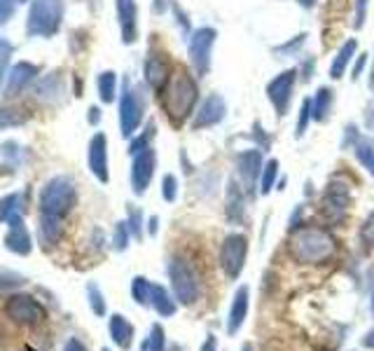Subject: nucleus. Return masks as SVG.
<instances>
[{
    "mask_svg": "<svg viewBox=\"0 0 374 351\" xmlns=\"http://www.w3.org/2000/svg\"><path fill=\"white\" fill-rule=\"evenodd\" d=\"M292 260L299 264H323L337 253V241L323 227L316 225H297L288 241Z\"/></svg>",
    "mask_w": 374,
    "mask_h": 351,
    "instance_id": "1",
    "label": "nucleus"
},
{
    "mask_svg": "<svg viewBox=\"0 0 374 351\" xmlns=\"http://www.w3.org/2000/svg\"><path fill=\"white\" fill-rule=\"evenodd\" d=\"M194 101H197V84L185 70H178L176 75L169 77L167 91H164V106H167L171 120L183 122L190 115Z\"/></svg>",
    "mask_w": 374,
    "mask_h": 351,
    "instance_id": "2",
    "label": "nucleus"
},
{
    "mask_svg": "<svg viewBox=\"0 0 374 351\" xmlns=\"http://www.w3.org/2000/svg\"><path fill=\"white\" fill-rule=\"evenodd\" d=\"M167 272H169V281H171V288H174L176 302L183 307H192L199 300V293H201L197 272L185 260H171Z\"/></svg>",
    "mask_w": 374,
    "mask_h": 351,
    "instance_id": "3",
    "label": "nucleus"
},
{
    "mask_svg": "<svg viewBox=\"0 0 374 351\" xmlns=\"http://www.w3.org/2000/svg\"><path fill=\"white\" fill-rule=\"evenodd\" d=\"M5 317L21 328H35L45 324L47 312L38 300L24 293H14V295L5 302Z\"/></svg>",
    "mask_w": 374,
    "mask_h": 351,
    "instance_id": "4",
    "label": "nucleus"
},
{
    "mask_svg": "<svg viewBox=\"0 0 374 351\" xmlns=\"http://www.w3.org/2000/svg\"><path fill=\"white\" fill-rule=\"evenodd\" d=\"M75 206V190L66 181H52L40 195V209L45 216L61 218Z\"/></svg>",
    "mask_w": 374,
    "mask_h": 351,
    "instance_id": "5",
    "label": "nucleus"
},
{
    "mask_svg": "<svg viewBox=\"0 0 374 351\" xmlns=\"http://www.w3.org/2000/svg\"><path fill=\"white\" fill-rule=\"evenodd\" d=\"M248 257V239L246 234H229L220 246V264L225 269V276L229 281H236L243 272Z\"/></svg>",
    "mask_w": 374,
    "mask_h": 351,
    "instance_id": "6",
    "label": "nucleus"
},
{
    "mask_svg": "<svg viewBox=\"0 0 374 351\" xmlns=\"http://www.w3.org/2000/svg\"><path fill=\"white\" fill-rule=\"evenodd\" d=\"M351 204V192L344 183H330L325 190V197L321 202V213L325 216L328 223H342L347 218Z\"/></svg>",
    "mask_w": 374,
    "mask_h": 351,
    "instance_id": "7",
    "label": "nucleus"
},
{
    "mask_svg": "<svg viewBox=\"0 0 374 351\" xmlns=\"http://www.w3.org/2000/svg\"><path fill=\"white\" fill-rule=\"evenodd\" d=\"M295 70H285V73H280L278 77L269 82V101L276 106L278 115H285L288 113V103H290V96H292V87H295Z\"/></svg>",
    "mask_w": 374,
    "mask_h": 351,
    "instance_id": "8",
    "label": "nucleus"
},
{
    "mask_svg": "<svg viewBox=\"0 0 374 351\" xmlns=\"http://www.w3.org/2000/svg\"><path fill=\"white\" fill-rule=\"evenodd\" d=\"M248 307H250V288L248 286H239L232 298L227 314V335H236L241 331L243 321L248 317Z\"/></svg>",
    "mask_w": 374,
    "mask_h": 351,
    "instance_id": "9",
    "label": "nucleus"
},
{
    "mask_svg": "<svg viewBox=\"0 0 374 351\" xmlns=\"http://www.w3.org/2000/svg\"><path fill=\"white\" fill-rule=\"evenodd\" d=\"M108 333H110L112 345H117V349H122V351L131 349L136 328H134V324L127 317H122V314H112L110 324H108Z\"/></svg>",
    "mask_w": 374,
    "mask_h": 351,
    "instance_id": "10",
    "label": "nucleus"
},
{
    "mask_svg": "<svg viewBox=\"0 0 374 351\" xmlns=\"http://www.w3.org/2000/svg\"><path fill=\"white\" fill-rule=\"evenodd\" d=\"M236 167H239V176L243 185H246L248 192L255 190V181L260 176V167H262V157L257 150H248V153H241L236 157Z\"/></svg>",
    "mask_w": 374,
    "mask_h": 351,
    "instance_id": "11",
    "label": "nucleus"
},
{
    "mask_svg": "<svg viewBox=\"0 0 374 351\" xmlns=\"http://www.w3.org/2000/svg\"><path fill=\"white\" fill-rule=\"evenodd\" d=\"M5 248L12 250V253H17V255L31 253V234H28L26 227L21 225L19 216L10 218V234L5 236Z\"/></svg>",
    "mask_w": 374,
    "mask_h": 351,
    "instance_id": "12",
    "label": "nucleus"
},
{
    "mask_svg": "<svg viewBox=\"0 0 374 351\" xmlns=\"http://www.w3.org/2000/svg\"><path fill=\"white\" fill-rule=\"evenodd\" d=\"M153 171H155V155L148 150V153H143L138 160H136V164H134L131 185H134L136 195H143V192L148 190L150 178H153Z\"/></svg>",
    "mask_w": 374,
    "mask_h": 351,
    "instance_id": "13",
    "label": "nucleus"
},
{
    "mask_svg": "<svg viewBox=\"0 0 374 351\" xmlns=\"http://www.w3.org/2000/svg\"><path fill=\"white\" fill-rule=\"evenodd\" d=\"M150 307H153L162 319L174 317L178 312V302L174 300V295L160 283H153V288H150Z\"/></svg>",
    "mask_w": 374,
    "mask_h": 351,
    "instance_id": "14",
    "label": "nucleus"
},
{
    "mask_svg": "<svg viewBox=\"0 0 374 351\" xmlns=\"http://www.w3.org/2000/svg\"><path fill=\"white\" fill-rule=\"evenodd\" d=\"M213 38H215V33L204 28V31H199L192 40V61H194V66L199 68V73H204L208 68V52H211Z\"/></svg>",
    "mask_w": 374,
    "mask_h": 351,
    "instance_id": "15",
    "label": "nucleus"
},
{
    "mask_svg": "<svg viewBox=\"0 0 374 351\" xmlns=\"http://www.w3.org/2000/svg\"><path fill=\"white\" fill-rule=\"evenodd\" d=\"M222 113H225V106H222V98L218 96H211L206 101V106L201 108L199 113V117H197V127H208V125H215L220 117H222Z\"/></svg>",
    "mask_w": 374,
    "mask_h": 351,
    "instance_id": "16",
    "label": "nucleus"
},
{
    "mask_svg": "<svg viewBox=\"0 0 374 351\" xmlns=\"http://www.w3.org/2000/svg\"><path fill=\"white\" fill-rule=\"evenodd\" d=\"M354 52H356V40H349L347 45L340 49V54H337V59L333 61V68H330V75L333 77H342L344 70H347L349 61L354 59Z\"/></svg>",
    "mask_w": 374,
    "mask_h": 351,
    "instance_id": "17",
    "label": "nucleus"
},
{
    "mask_svg": "<svg viewBox=\"0 0 374 351\" xmlns=\"http://www.w3.org/2000/svg\"><path fill=\"white\" fill-rule=\"evenodd\" d=\"M87 300H89V309H91L94 317L103 319L105 314H108V305H105L103 293H101V288L94 281L87 283Z\"/></svg>",
    "mask_w": 374,
    "mask_h": 351,
    "instance_id": "18",
    "label": "nucleus"
},
{
    "mask_svg": "<svg viewBox=\"0 0 374 351\" xmlns=\"http://www.w3.org/2000/svg\"><path fill=\"white\" fill-rule=\"evenodd\" d=\"M330 108H333V91L323 87V89H318V94L314 96L311 113H314L316 120H325L328 113H330Z\"/></svg>",
    "mask_w": 374,
    "mask_h": 351,
    "instance_id": "19",
    "label": "nucleus"
},
{
    "mask_svg": "<svg viewBox=\"0 0 374 351\" xmlns=\"http://www.w3.org/2000/svg\"><path fill=\"white\" fill-rule=\"evenodd\" d=\"M59 218H52V216H45L40 223V241L45 243V246H54L56 239H59Z\"/></svg>",
    "mask_w": 374,
    "mask_h": 351,
    "instance_id": "20",
    "label": "nucleus"
},
{
    "mask_svg": "<svg viewBox=\"0 0 374 351\" xmlns=\"http://www.w3.org/2000/svg\"><path fill=\"white\" fill-rule=\"evenodd\" d=\"M150 288H153V283H150L146 276H134V281H131L134 302L141 307H150Z\"/></svg>",
    "mask_w": 374,
    "mask_h": 351,
    "instance_id": "21",
    "label": "nucleus"
},
{
    "mask_svg": "<svg viewBox=\"0 0 374 351\" xmlns=\"http://www.w3.org/2000/svg\"><path fill=\"white\" fill-rule=\"evenodd\" d=\"M356 157H358V162H361L363 167L374 176V146L370 141L363 139V141L356 143Z\"/></svg>",
    "mask_w": 374,
    "mask_h": 351,
    "instance_id": "22",
    "label": "nucleus"
},
{
    "mask_svg": "<svg viewBox=\"0 0 374 351\" xmlns=\"http://www.w3.org/2000/svg\"><path fill=\"white\" fill-rule=\"evenodd\" d=\"M21 286H26V276L12 269H0V291H17Z\"/></svg>",
    "mask_w": 374,
    "mask_h": 351,
    "instance_id": "23",
    "label": "nucleus"
},
{
    "mask_svg": "<svg viewBox=\"0 0 374 351\" xmlns=\"http://www.w3.org/2000/svg\"><path fill=\"white\" fill-rule=\"evenodd\" d=\"M146 342H148V351H164L167 349V333H164L162 324H153Z\"/></svg>",
    "mask_w": 374,
    "mask_h": 351,
    "instance_id": "24",
    "label": "nucleus"
},
{
    "mask_svg": "<svg viewBox=\"0 0 374 351\" xmlns=\"http://www.w3.org/2000/svg\"><path fill=\"white\" fill-rule=\"evenodd\" d=\"M227 213H229V218H232V220H241L243 218V197H241V192L236 190V185H232V190H229Z\"/></svg>",
    "mask_w": 374,
    "mask_h": 351,
    "instance_id": "25",
    "label": "nucleus"
},
{
    "mask_svg": "<svg viewBox=\"0 0 374 351\" xmlns=\"http://www.w3.org/2000/svg\"><path fill=\"white\" fill-rule=\"evenodd\" d=\"M276 178H278V162H276V160H271V162H267V167H264V176H262V195H269V192L274 190Z\"/></svg>",
    "mask_w": 374,
    "mask_h": 351,
    "instance_id": "26",
    "label": "nucleus"
},
{
    "mask_svg": "<svg viewBox=\"0 0 374 351\" xmlns=\"http://www.w3.org/2000/svg\"><path fill=\"white\" fill-rule=\"evenodd\" d=\"M129 246V227L127 223H117V230H115V248L124 250Z\"/></svg>",
    "mask_w": 374,
    "mask_h": 351,
    "instance_id": "27",
    "label": "nucleus"
},
{
    "mask_svg": "<svg viewBox=\"0 0 374 351\" xmlns=\"http://www.w3.org/2000/svg\"><path fill=\"white\" fill-rule=\"evenodd\" d=\"M162 195L167 202H176V195H178V183L174 176H167L164 178V188H162Z\"/></svg>",
    "mask_w": 374,
    "mask_h": 351,
    "instance_id": "28",
    "label": "nucleus"
},
{
    "mask_svg": "<svg viewBox=\"0 0 374 351\" xmlns=\"http://www.w3.org/2000/svg\"><path fill=\"white\" fill-rule=\"evenodd\" d=\"M129 232H131L136 239H141V213L131 209V218H129Z\"/></svg>",
    "mask_w": 374,
    "mask_h": 351,
    "instance_id": "29",
    "label": "nucleus"
},
{
    "mask_svg": "<svg viewBox=\"0 0 374 351\" xmlns=\"http://www.w3.org/2000/svg\"><path fill=\"white\" fill-rule=\"evenodd\" d=\"M309 117H311V101H304V106H302V117H299V125H297V134H299V136L304 134Z\"/></svg>",
    "mask_w": 374,
    "mask_h": 351,
    "instance_id": "30",
    "label": "nucleus"
},
{
    "mask_svg": "<svg viewBox=\"0 0 374 351\" xmlns=\"http://www.w3.org/2000/svg\"><path fill=\"white\" fill-rule=\"evenodd\" d=\"M63 351H89V349L84 347L77 338H68V342L63 345Z\"/></svg>",
    "mask_w": 374,
    "mask_h": 351,
    "instance_id": "31",
    "label": "nucleus"
},
{
    "mask_svg": "<svg viewBox=\"0 0 374 351\" xmlns=\"http://www.w3.org/2000/svg\"><path fill=\"white\" fill-rule=\"evenodd\" d=\"M363 239L365 241H370V243H374V216L365 223V230H363Z\"/></svg>",
    "mask_w": 374,
    "mask_h": 351,
    "instance_id": "32",
    "label": "nucleus"
},
{
    "mask_svg": "<svg viewBox=\"0 0 374 351\" xmlns=\"http://www.w3.org/2000/svg\"><path fill=\"white\" fill-rule=\"evenodd\" d=\"M201 351H218V340H215L213 335H208L206 342L201 345Z\"/></svg>",
    "mask_w": 374,
    "mask_h": 351,
    "instance_id": "33",
    "label": "nucleus"
},
{
    "mask_svg": "<svg viewBox=\"0 0 374 351\" xmlns=\"http://www.w3.org/2000/svg\"><path fill=\"white\" fill-rule=\"evenodd\" d=\"M365 5H368V0H358V19H356V26L363 24V19H365Z\"/></svg>",
    "mask_w": 374,
    "mask_h": 351,
    "instance_id": "34",
    "label": "nucleus"
},
{
    "mask_svg": "<svg viewBox=\"0 0 374 351\" xmlns=\"http://www.w3.org/2000/svg\"><path fill=\"white\" fill-rule=\"evenodd\" d=\"M363 347H365V349H372V351H374V328H372V331H368V333H365V338H363Z\"/></svg>",
    "mask_w": 374,
    "mask_h": 351,
    "instance_id": "35",
    "label": "nucleus"
},
{
    "mask_svg": "<svg viewBox=\"0 0 374 351\" xmlns=\"http://www.w3.org/2000/svg\"><path fill=\"white\" fill-rule=\"evenodd\" d=\"M150 234H157V218H150Z\"/></svg>",
    "mask_w": 374,
    "mask_h": 351,
    "instance_id": "36",
    "label": "nucleus"
},
{
    "mask_svg": "<svg viewBox=\"0 0 374 351\" xmlns=\"http://www.w3.org/2000/svg\"><path fill=\"white\" fill-rule=\"evenodd\" d=\"M370 309H372V317H374V286H372V300H370Z\"/></svg>",
    "mask_w": 374,
    "mask_h": 351,
    "instance_id": "37",
    "label": "nucleus"
},
{
    "mask_svg": "<svg viewBox=\"0 0 374 351\" xmlns=\"http://www.w3.org/2000/svg\"><path fill=\"white\" fill-rule=\"evenodd\" d=\"M241 351H255V349H253V345H243V349H241Z\"/></svg>",
    "mask_w": 374,
    "mask_h": 351,
    "instance_id": "38",
    "label": "nucleus"
},
{
    "mask_svg": "<svg viewBox=\"0 0 374 351\" xmlns=\"http://www.w3.org/2000/svg\"><path fill=\"white\" fill-rule=\"evenodd\" d=\"M299 3H302V5H311L314 0H299Z\"/></svg>",
    "mask_w": 374,
    "mask_h": 351,
    "instance_id": "39",
    "label": "nucleus"
},
{
    "mask_svg": "<svg viewBox=\"0 0 374 351\" xmlns=\"http://www.w3.org/2000/svg\"><path fill=\"white\" fill-rule=\"evenodd\" d=\"M101 351H110V349H101Z\"/></svg>",
    "mask_w": 374,
    "mask_h": 351,
    "instance_id": "40",
    "label": "nucleus"
},
{
    "mask_svg": "<svg viewBox=\"0 0 374 351\" xmlns=\"http://www.w3.org/2000/svg\"><path fill=\"white\" fill-rule=\"evenodd\" d=\"M372 82H374V75H372Z\"/></svg>",
    "mask_w": 374,
    "mask_h": 351,
    "instance_id": "41",
    "label": "nucleus"
}]
</instances>
